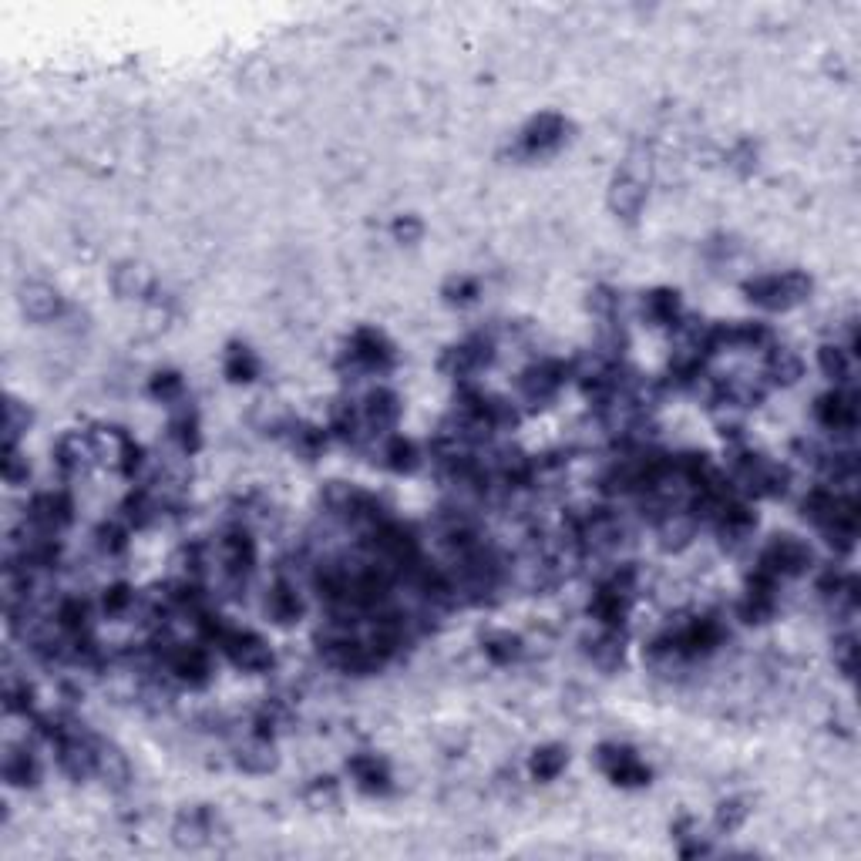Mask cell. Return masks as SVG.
Masks as SVG:
<instances>
[{
  "instance_id": "cell-1",
  "label": "cell",
  "mask_w": 861,
  "mask_h": 861,
  "mask_svg": "<svg viewBox=\"0 0 861 861\" xmlns=\"http://www.w3.org/2000/svg\"><path fill=\"white\" fill-rule=\"evenodd\" d=\"M811 290H814L811 276L801 273V270L767 273V276H754V280L744 283L747 300H751L754 307L774 310V313H784V310L801 307V303L811 296Z\"/></svg>"
},
{
  "instance_id": "cell-2",
  "label": "cell",
  "mask_w": 861,
  "mask_h": 861,
  "mask_svg": "<svg viewBox=\"0 0 861 861\" xmlns=\"http://www.w3.org/2000/svg\"><path fill=\"white\" fill-rule=\"evenodd\" d=\"M646 192H650V159L633 155L616 172L613 185H609V209H613V216L623 222H636L646 206Z\"/></svg>"
},
{
  "instance_id": "cell-3",
  "label": "cell",
  "mask_w": 861,
  "mask_h": 861,
  "mask_svg": "<svg viewBox=\"0 0 861 861\" xmlns=\"http://www.w3.org/2000/svg\"><path fill=\"white\" fill-rule=\"evenodd\" d=\"M734 478L747 495H757V498L784 495V488H788V481H791L788 468L777 465V461H771V458H764V455H751V451L737 455Z\"/></svg>"
},
{
  "instance_id": "cell-4",
  "label": "cell",
  "mask_w": 861,
  "mask_h": 861,
  "mask_svg": "<svg viewBox=\"0 0 861 861\" xmlns=\"http://www.w3.org/2000/svg\"><path fill=\"white\" fill-rule=\"evenodd\" d=\"M394 344L384 337L381 330L374 327H360L354 330V337L347 340V350H344V364H350L354 374H384V370L394 367Z\"/></svg>"
},
{
  "instance_id": "cell-5",
  "label": "cell",
  "mask_w": 861,
  "mask_h": 861,
  "mask_svg": "<svg viewBox=\"0 0 861 861\" xmlns=\"http://www.w3.org/2000/svg\"><path fill=\"white\" fill-rule=\"evenodd\" d=\"M566 138H569L566 118L555 115V111H542V115H535L532 122L518 132L515 155L518 159H542V155H552Z\"/></svg>"
},
{
  "instance_id": "cell-6",
  "label": "cell",
  "mask_w": 861,
  "mask_h": 861,
  "mask_svg": "<svg viewBox=\"0 0 861 861\" xmlns=\"http://www.w3.org/2000/svg\"><path fill=\"white\" fill-rule=\"evenodd\" d=\"M663 643L680 656V663L703 660V656H710L720 643H724V626H720L717 619H707V616L690 619V623L680 626L677 633H666Z\"/></svg>"
},
{
  "instance_id": "cell-7",
  "label": "cell",
  "mask_w": 861,
  "mask_h": 861,
  "mask_svg": "<svg viewBox=\"0 0 861 861\" xmlns=\"http://www.w3.org/2000/svg\"><path fill=\"white\" fill-rule=\"evenodd\" d=\"M569 377H572V367H566L562 360H539V364L522 370V377H518V394H522V401L542 407L566 387Z\"/></svg>"
},
{
  "instance_id": "cell-8",
  "label": "cell",
  "mask_w": 861,
  "mask_h": 861,
  "mask_svg": "<svg viewBox=\"0 0 861 861\" xmlns=\"http://www.w3.org/2000/svg\"><path fill=\"white\" fill-rule=\"evenodd\" d=\"M811 562H814V555L801 539H794V535H777V539L761 552L757 569L771 572L774 579H788V576H801V572H808Z\"/></svg>"
},
{
  "instance_id": "cell-9",
  "label": "cell",
  "mask_w": 861,
  "mask_h": 861,
  "mask_svg": "<svg viewBox=\"0 0 861 861\" xmlns=\"http://www.w3.org/2000/svg\"><path fill=\"white\" fill-rule=\"evenodd\" d=\"M596 764L609 781L619 784V788H643V784H650V777H653V771L640 761V757H636V751L619 747V744L599 747Z\"/></svg>"
},
{
  "instance_id": "cell-10",
  "label": "cell",
  "mask_w": 861,
  "mask_h": 861,
  "mask_svg": "<svg viewBox=\"0 0 861 861\" xmlns=\"http://www.w3.org/2000/svg\"><path fill=\"white\" fill-rule=\"evenodd\" d=\"M219 828H222L219 814L212 808H206V804H199V808L179 811V818H175V825H172V838H175V845H179V848L196 851V848L212 845L216 835H219Z\"/></svg>"
},
{
  "instance_id": "cell-11",
  "label": "cell",
  "mask_w": 861,
  "mask_h": 861,
  "mask_svg": "<svg viewBox=\"0 0 861 861\" xmlns=\"http://www.w3.org/2000/svg\"><path fill=\"white\" fill-rule=\"evenodd\" d=\"M814 418H818L821 428L835 434H851L858 428V394L845 391V387L821 394L818 404H814Z\"/></svg>"
},
{
  "instance_id": "cell-12",
  "label": "cell",
  "mask_w": 861,
  "mask_h": 861,
  "mask_svg": "<svg viewBox=\"0 0 861 861\" xmlns=\"http://www.w3.org/2000/svg\"><path fill=\"white\" fill-rule=\"evenodd\" d=\"M91 448H95V458H105L122 475H135V468L142 465V448L122 428H101L98 434H91Z\"/></svg>"
},
{
  "instance_id": "cell-13",
  "label": "cell",
  "mask_w": 861,
  "mask_h": 861,
  "mask_svg": "<svg viewBox=\"0 0 861 861\" xmlns=\"http://www.w3.org/2000/svg\"><path fill=\"white\" fill-rule=\"evenodd\" d=\"M492 360H495V344H492V340H488V337H471V340H465V344L444 350L441 370L448 377H461V381H465V377L478 374V370H485Z\"/></svg>"
},
{
  "instance_id": "cell-14",
  "label": "cell",
  "mask_w": 861,
  "mask_h": 861,
  "mask_svg": "<svg viewBox=\"0 0 861 861\" xmlns=\"http://www.w3.org/2000/svg\"><path fill=\"white\" fill-rule=\"evenodd\" d=\"M71 518H74V505L64 492L37 495L31 508H27V522L44 535H58L64 525H71Z\"/></svg>"
},
{
  "instance_id": "cell-15",
  "label": "cell",
  "mask_w": 861,
  "mask_h": 861,
  "mask_svg": "<svg viewBox=\"0 0 861 861\" xmlns=\"http://www.w3.org/2000/svg\"><path fill=\"white\" fill-rule=\"evenodd\" d=\"M165 666L175 680L189 683V687H206L212 680V660L209 650H202V646H175L165 653Z\"/></svg>"
},
{
  "instance_id": "cell-16",
  "label": "cell",
  "mask_w": 861,
  "mask_h": 861,
  "mask_svg": "<svg viewBox=\"0 0 861 861\" xmlns=\"http://www.w3.org/2000/svg\"><path fill=\"white\" fill-rule=\"evenodd\" d=\"M219 562H222V572H226L233 582H243L249 572L256 566V545L249 539L246 529H233L222 535L219 542Z\"/></svg>"
},
{
  "instance_id": "cell-17",
  "label": "cell",
  "mask_w": 861,
  "mask_h": 861,
  "mask_svg": "<svg viewBox=\"0 0 861 861\" xmlns=\"http://www.w3.org/2000/svg\"><path fill=\"white\" fill-rule=\"evenodd\" d=\"M360 421H364L374 434L394 431L397 421H401V397H397L394 391H387V387H374V391L364 397Z\"/></svg>"
},
{
  "instance_id": "cell-18",
  "label": "cell",
  "mask_w": 861,
  "mask_h": 861,
  "mask_svg": "<svg viewBox=\"0 0 861 861\" xmlns=\"http://www.w3.org/2000/svg\"><path fill=\"white\" fill-rule=\"evenodd\" d=\"M21 310H24L27 320L48 323V320L61 317L64 300H61V293L48 283H27V286H21Z\"/></svg>"
},
{
  "instance_id": "cell-19",
  "label": "cell",
  "mask_w": 861,
  "mask_h": 861,
  "mask_svg": "<svg viewBox=\"0 0 861 861\" xmlns=\"http://www.w3.org/2000/svg\"><path fill=\"white\" fill-rule=\"evenodd\" d=\"M350 777H354V784L364 794H387L394 788L391 784V771H387V764L381 761L377 754H357L350 757L347 764Z\"/></svg>"
},
{
  "instance_id": "cell-20",
  "label": "cell",
  "mask_w": 861,
  "mask_h": 861,
  "mask_svg": "<svg viewBox=\"0 0 861 861\" xmlns=\"http://www.w3.org/2000/svg\"><path fill=\"white\" fill-rule=\"evenodd\" d=\"M714 525H717L720 539L730 542V545H737V542H744L747 535H751V532L757 529V515H754L744 502H737V498H730V502L717 512Z\"/></svg>"
},
{
  "instance_id": "cell-21",
  "label": "cell",
  "mask_w": 861,
  "mask_h": 861,
  "mask_svg": "<svg viewBox=\"0 0 861 861\" xmlns=\"http://www.w3.org/2000/svg\"><path fill=\"white\" fill-rule=\"evenodd\" d=\"M680 293L677 290H666V286H660V290H650L643 296V317L650 327H677L680 323Z\"/></svg>"
},
{
  "instance_id": "cell-22",
  "label": "cell",
  "mask_w": 861,
  "mask_h": 861,
  "mask_svg": "<svg viewBox=\"0 0 861 861\" xmlns=\"http://www.w3.org/2000/svg\"><path fill=\"white\" fill-rule=\"evenodd\" d=\"M589 656H592V663H596L603 673L619 670V666H623V660H626V636L619 633V626H606L603 633H599L596 640H592Z\"/></svg>"
},
{
  "instance_id": "cell-23",
  "label": "cell",
  "mask_w": 861,
  "mask_h": 861,
  "mask_svg": "<svg viewBox=\"0 0 861 861\" xmlns=\"http://www.w3.org/2000/svg\"><path fill=\"white\" fill-rule=\"evenodd\" d=\"M266 616H270L273 623H280V626L300 623V616H303L300 592H296L290 582H276V586L270 589V596H266Z\"/></svg>"
},
{
  "instance_id": "cell-24",
  "label": "cell",
  "mask_w": 861,
  "mask_h": 861,
  "mask_svg": "<svg viewBox=\"0 0 861 861\" xmlns=\"http://www.w3.org/2000/svg\"><path fill=\"white\" fill-rule=\"evenodd\" d=\"M236 764L243 767L246 774H270L276 771V764H280V757H276V747L270 737H249V744L239 747L236 754Z\"/></svg>"
},
{
  "instance_id": "cell-25",
  "label": "cell",
  "mask_w": 861,
  "mask_h": 861,
  "mask_svg": "<svg viewBox=\"0 0 861 861\" xmlns=\"http://www.w3.org/2000/svg\"><path fill=\"white\" fill-rule=\"evenodd\" d=\"M4 781L11 784V788H37V781H41V764H37V757L31 751H24V747H11L4 757Z\"/></svg>"
},
{
  "instance_id": "cell-26",
  "label": "cell",
  "mask_w": 861,
  "mask_h": 861,
  "mask_svg": "<svg viewBox=\"0 0 861 861\" xmlns=\"http://www.w3.org/2000/svg\"><path fill=\"white\" fill-rule=\"evenodd\" d=\"M111 286H115V293L122 296V300H145L155 283H152V273H148L145 266L122 263V266H115V273H111Z\"/></svg>"
},
{
  "instance_id": "cell-27",
  "label": "cell",
  "mask_w": 861,
  "mask_h": 861,
  "mask_svg": "<svg viewBox=\"0 0 861 861\" xmlns=\"http://www.w3.org/2000/svg\"><path fill=\"white\" fill-rule=\"evenodd\" d=\"M98 777L111 788H125L132 781V767H128V757L118 751L115 744L108 740H98Z\"/></svg>"
},
{
  "instance_id": "cell-28",
  "label": "cell",
  "mask_w": 861,
  "mask_h": 861,
  "mask_svg": "<svg viewBox=\"0 0 861 861\" xmlns=\"http://www.w3.org/2000/svg\"><path fill=\"white\" fill-rule=\"evenodd\" d=\"M801 374H804V360L794 354V350L771 347V354H767V377H771V384L791 387L801 381Z\"/></svg>"
},
{
  "instance_id": "cell-29",
  "label": "cell",
  "mask_w": 861,
  "mask_h": 861,
  "mask_svg": "<svg viewBox=\"0 0 861 861\" xmlns=\"http://www.w3.org/2000/svg\"><path fill=\"white\" fill-rule=\"evenodd\" d=\"M222 370L233 384H249L259 377V360L246 344H229L226 357H222Z\"/></svg>"
},
{
  "instance_id": "cell-30",
  "label": "cell",
  "mask_w": 861,
  "mask_h": 861,
  "mask_svg": "<svg viewBox=\"0 0 861 861\" xmlns=\"http://www.w3.org/2000/svg\"><path fill=\"white\" fill-rule=\"evenodd\" d=\"M566 764H569V751H566V747L549 744V747H539V751L532 754L529 774L535 777V781L549 784V781H555V777H559L562 771H566Z\"/></svg>"
},
{
  "instance_id": "cell-31",
  "label": "cell",
  "mask_w": 861,
  "mask_h": 861,
  "mask_svg": "<svg viewBox=\"0 0 861 861\" xmlns=\"http://www.w3.org/2000/svg\"><path fill=\"white\" fill-rule=\"evenodd\" d=\"M91 455H95V448H91V441H85L81 434H64L58 441V448H54V458H58L61 471H68V475L85 468Z\"/></svg>"
},
{
  "instance_id": "cell-32",
  "label": "cell",
  "mask_w": 861,
  "mask_h": 861,
  "mask_svg": "<svg viewBox=\"0 0 861 861\" xmlns=\"http://www.w3.org/2000/svg\"><path fill=\"white\" fill-rule=\"evenodd\" d=\"M481 646H485V656L498 666L512 663L522 656V636L508 633V629H495V633H488L485 640H481Z\"/></svg>"
},
{
  "instance_id": "cell-33",
  "label": "cell",
  "mask_w": 861,
  "mask_h": 861,
  "mask_svg": "<svg viewBox=\"0 0 861 861\" xmlns=\"http://www.w3.org/2000/svg\"><path fill=\"white\" fill-rule=\"evenodd\" d=\"M169 431H172V441L179 444L182 455H196L199 451V418H196L192 407H182V411L175 414Z\"/></svg>"
},
{
  "instance_id": "cell-34",
  "label": "cell",
  "mask_w": 861,
  "mask_h": 861,
  "mask_svg": "<svg viewBox=\"0 0 861 861\" xmlns=\"http://www.w3.org/2000/svg\"><path fill=\"white\" fill-rule=\"evenodd\" d=\"M384 465L397 471V475H411V471L421 465V455H418V448H414V441H407V438L387 441L384 444Z\"/></svg>"
},
{
  "instance_id": "cell-35",
  "label": "cell",
  "mask_w": 861,
  "mask_h": 861,
  "mask_svg": "<svg viewBox=\"0 0 861 861\" xmlns=\"http://www.w3.org/2000/svg\"><path fill=\"white\" fill-rule=\"evenodd\" d=\"M818 364L831 377V381L841 384V381H848V377H851V350L838 347V344H825L818 350Z\"/></svg>"
},
{
  "instance_id": "cell-36",
  "label": "cell",
  "mask_w": 861,
  "mask_h": 861,
  "mask_svg": "<svg viewBox=\"0 0 861 861\" xmlns=\"http://www.w3.org/2000/svg\"><path fill=\"white\" fill-rule=\"evenodd\" d=\"M290 441H293V451L300 458H307V461H313L323 451V444H327V431H320V428H310V424H293V434H290Z\"/></svg>"
},
{
  "instance_id": "cell-37",
  "label": "cell",
  "mask_w": 861,
  "mask_h": 861,
  "mask_svg": "<svg viewBox=\"0 0 861 861\" xmlns=\"http://www.w3.org/2000/svg\"><path fill=\"white\" fill-rule=\"evenodd\" d=\"M148 391H152V397H159L162 404H182L185 381L175 370H159V374L152 377V384H148Z\"/></svg>"
},
{
  "instance_id": "cell-38",
  "label": "cell",
  "mask_w": 861,
  "mask_h": 861,
  "mask_svg": "<svg viewBox=\"0 0 861 861\" xmlns=\"http://www.w3.org/2000/svg\"><path fill=\"white\" fill-rule=\"evenodd\" d=\"M481 293V286L475 276H451L448 283H444L441 296L451 303V307H468V303H475Z\"/></svg>"
},
{
  "instance_id": "cell-39",
  "label": "cell",
  "mask_w": 861,
  "mask_h": 861,
  "mask_svg": "<svg viewBox=\"0 0 861 861\" xmlns=\"http://www.w3.org/2000/svg\"><path fill=\"white\" fill-rule=\"evenodd\" d=\"M747 814H751V808H747V801H744V798L720 801V804H717V814H714V825H717V831H724V835H730V831H737L740 825H744Z\"/></svg>"
},
{
  "instance_id": "cell-40",
  "label": "cell",
  "mask_w": 861,
  "mask_h": 861,
  "mask_svg": "<svg viewBox=\"0 0 861 861\" xmlns=\"http://www.w3.org/2000/svg\"><path fill=\"white\" fill-rule=\"evenodd\" d=\"M307 801L313 808H333L340 801V791H337V781L333 777H313L310 788H307Z\"/></svg>"
},
{
  "instance_id": "cell-41",
  "label": "cell",
  "mask_w": 861,
  "mask_h": 861,
  "mask_svg": "<svg viewBox=\"0 0 861 861\" xmlns=\"http://www.w3.org/2000/svg\"><path fill=\"white\" fill-rule=\"evenodd\" d=\"M27 424H31V411H24L21 401H14V397H7V421H4V444H17V434L27 431Z\"/></svg>"
},
{
  "instance_id": "cell-42",
  "label": "cell",
  "mask_w": 861,
  "mask_h": 861,
  "mask_svg": "<svg viewBox=\"0 0 861 861\" xmlns=\"http://www.w3.org/2000/svg\"><path fill=\"white\" fill-rule=\"evenodd\" d=\"M27 475H31V468H27V458H21L17 444H4V478H7V485H21V481H27Z\"/></svg>"
},
{
  "instance_id": "cell-43",
  "label": "cell",
  "mask_w": 861,
  "mask_h": 861,
  "mask_svg": "<svg viewBox=\"0 0 861 861\" xmlns=\"http://www.w3.org/2000/svg\"><path fill=\"white\" fill-rule=\"evenodd\" d=\"M835 663L841 670V677L851 680L855 677V663H858V646H855V636H841V640L835 643Z\"/></svg>"
},
{
  "instance_id": "cell-44",
  "label": "cell",
  "mask_w": 861,
  "mask_h": 861,
  "mask_svg": "<svg viewBox=\"0 0 861 861\" xmlns=\"http://www.w3.org/2000/svg\"><path fill=\"white\" fill-rule=\"evenodd\" d=\"M132 603H135V596H132V589H128L125 582H118V586L105 589V599H101V606H105L108 616L128 613V606H132Z\"/></svg>"
},
{
  "instance_id": "cell-45",
  "label": "cell",
  "mask_w": 861,
  "mask_h": 861,
  "mask_svg": "<svg viewBox=\"0 0 861 861\" xmlns=\"http://www.w3.org/2000/svg\"><path fill=\"white\" fill-rule=\"evenodd\" d=\"M391 233H394L397 243L414 246V243H418V239L424 236V222H421L418 216H397L394 226H391Z\"/></svg>"
},
{
  "instance_id": "cell-46",
  "label": "cell",
  "mask_w": 861,
  "mask_h": 861,
  "mask_svg": "<svg viewBox=\"0 0 861 861\" xmlns=\"http://www.w3.org/2000/svg\"><path fill=\"white\" fill-rule=\"evenodd\" d=\"M98 545H101V552L118 555V552L128 549V535H125L122 525H101V529H98Z\"/></svg>"
},
{
  "instance_id": "cell-47",
  "label": "cell",
  "mask_w": 861,
  "mask_h": 861,
  "mask_svg": "<svg viewBox=\"0 0 861 861\" xmlns=\"http://www.w3.org/2000/svg\"><path fill=\"white\" fill-rule=\"evenodd\" d=\"M616 307H619V296H616L613 290H606V286H599V290H592V293H589V310H592V313H599V317L613 320Z\"/></svg>"
}]
</instances>
